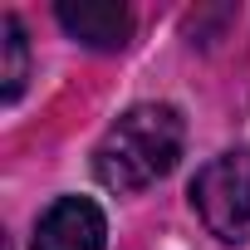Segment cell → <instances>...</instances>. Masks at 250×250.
I'll return each mask as SVG.
<instances>
[{
  "instance_id": "5b68a950",
  "label": "cell",
  "mask_w": 250,
  "mask_h": 250,
  "mask_svg": "<svg viewBox=\"0 0 250 250\" xmlns=\"http://www.w3.org/2000/svg\"><path fill=\"white\" fill-rule=\"evenodd\" d=\"M0 44H5V98L15 103L20 98V88H25V74H30V44H25V30H20V20L15 15H5L0 20Z\"/></svg>"
},
{
  "instance_id": "7a4b0ae2",
  "label": "cell",
  "mask_w": 250,
  "mask_h": 250,
  "mask_svg": "<svg viewBox=\"0 0 250 250\" xmlns=\"http://www.w3.org/2000/svg\"><path fill=\"white\" fill-rule=\"evenodd\" d=\"M191 206L216 240H250V152L211 157L191 182Z\"/></svg>"
},
{
  "instance_id": "6da1fadb",
  "label": "cell",
  "mask_w": 250,
  "mask_h": 250,
  "mask_svg": "<svg viewBox=\"0 0 250 250\" xmlns=\"http://www.w3.org/2000/svg\"><path fill=\"white\" fill-rule=\"evenodd\" d=\"M182 138L187 128L172 103H138L103 133L93 152V172L108 191H143L177 167Z\"/></svg>"
},
{
  "instance_id": "277c9868",
  "label": "cell",
  "mask_w": 250,
  "mask_h": 250,
  "mask_svg": "<svg viewBox=\"0 0 250 250\" xmlns=\"http://www.w3.org/2000/svg\"><path fill=\"white\" fill-rule=\"evenodd\" d=\"M54 15L88 49H123L128 35H133V15L123 5H113V0H64Z\"/></svg>"
},
{
  "instance_id": "3957f363",
  "label": "cell",
  "mask_w": 250,
  "mask_h": 250,
  "mask_svg": "<svg viewBox=\"0 0 250 250\" xmlns=\"http://www.w3.org/2000/svg\"><path fill=\"white\" fill-rule=\"evenodd\" d=\"M108 221L88 196H59L35 221V250H103Z\"/></svg>"
}]
</instances>
